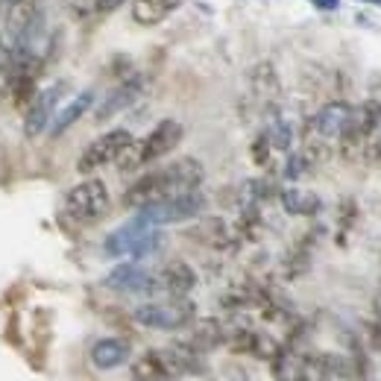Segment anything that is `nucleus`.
I'll return each mask as SVG.
<instances>
[{"label": "nucleus", "mask_w": 381, "mask_h": 381, "mask_svg": "<svg viewBox=\"0 0 381 381\" xmlns=\"http://www.w3.org/2000/svg\"><path fill=\"white\" fill-rule=\"evenodd\" d=\"M182 6V0H132V21L141 27H156Z\"/></svg>", "instance_id": "17"}, {"label": "nucleus", "mask_w": 381, "mask_h": 381, "mask_svg": "<svg viewBox=\"0 0 381 381\" xmlns=\"http://www.w3.org/2000/svg\"><path fill=\"white\" fill-rule=\"evenodd\" d=\"M208 200L203 190H190V194H179V197H168V200H159L150 203L144 208H138L135 218L144 220L150 226H173V223H185V220H194L205 211Z\"/></svg>", "instance_id": "6"}, {"label": "nucleus", "mask_w": 381, "mask_h": 381, "mask_svg": "<svg viewBox=\"0 0 381 381\" xmlns=\"http://www.w3.org/2000/svg\"><path fill=\"white\" fill-rule=\"evenodd\" d=\"M129 343L124 338H103L91 346V364L97 370H114V367H124L129 361Z\"/></svg>", "instance_id": "14"}, {"label": "nucleus", "mask_w": 381, "mask_h": 381, "mask_svg": "<svg viewBox=\"0 0 381 381\" xmlns=\"http://www.w3.org/2000/svg\"><path fill=\"white\" fill-rule=\"evenodd\" d=\"M65 91H68V82H53V85H47L41 88L33 103L27 106V121H23V135L27 138H36L41 135L47 127H50L53 121V114L59 112V103L65 97Z\"/></svg>", "instance_id": "8"}, {"label": "nucleus", "mask_w": 381, "mask_h": 381, "mask_svg": "<svg viewBox=\"0 0 381 381\" xmlns=\"http://www.w3.org/2000/svg\"><path fill=\"white\" fill-rule=\"evenodd\" d=\"M205 179V168L190 159L182 156L171 164H164L159 171H150L141 179H135L127 190H124V205L127 208H144L150 203L168 200V197H179V194H190V190H200Z\"/></svg>", "instance_id": "1"}, {"label": "nucleus", "mask_w": 381, "mask_h": 381, "mask_svg": "<svg viewBox=\"0 0 381 381\" xmlns=\"http://www.w3.org/2000/svg\"><path fill=\"white\" fill-rule=\"evenodd\" d=\"M270 150H273V144H270L267 132H261V135L252 141V147H249V153H252V161H255V164H267V159H270Z\"/></svg>", "instance_id": "25"}, {"label": "nucleus", "mask_w": 381, "mask_h": 381, "mask_svg": "<svg viewBox=\"0 0 381 381\" xmlns=\"http://www.w3.org/2000/svg\"><path fill=\"white\" fill-rule=\"evenodd\" d=\"M364 4H375V6H381V0H364Z\"/></svg>", "instance_id": "31"}, {"label": "nucleus", "mask_w": 381, "mask_h": 381, "mask_svg": "<svg viewBox=\"0 0 381 381\" xmlns=\"http://www.w3.org/2000/svg\"><path fill=\"white\" fill-rule=\"evenodd\" d=\"M161 355H164V361H168V370L173 378L205 372V352H200L190 340H176L171 346H164Z\"/></svg>", "instance_id": "10"}, {"label": "nucleus", "mask_w": 381, "mask_h": 381, "mask_svg": "<svg viewBox=\"0 0 381 381\" xmlns=\"http://www.w3.org/2000/svg\"><path fill=\"white\" fill-rule=\"evenodd\" d=\"M156 281H159V291L168 294V296H188L190 291L197 288V273L190 264L185 261H168L159 273H156Z\"/></svg>", "instance_id": "11"}, {"label": "nucleus", "mask_w": 381, "mask_h": 381, "mask_svg": "<svg viewBox=\"0 0 381 381\" xmlns=\"http://www.w3.org/2000/svg\"><path fill=\"white\" fill-rule=\"evenodd\" d=\"M97 4H100V0H65V9L70 12V18L82 21V18L97 12Z\"/></svg>", "instance_id": "23"}, {"label": "nucleus", "mask_w": 381, "mask_h": 381, "mask_svg": "<svg viewBox=\"0 0 381 381\" xmlns=\"http://www.w3.org/2000/svg\"><path fill=\"white\" fill-rule=\"evenodd\" d=\"M188 235L197 237L200 244H205V247H211V249H226V247L232 244V232H229V226H226L220 218H205V220H200Z\"/></svg>", "instance_id": "19"}, {"label": "nucleus", "mask_w": 381, "mask_h": 381, "mask_svg": "<svg viewBox=\"0 0 381 381\" xmlns=\"http://www.w3.org/2000/svg\"><path fill=\"white\" fill-rule=\"evenodd\" d=\"M279 200H281V208L288 214H294V218H314L323 208V200L314 190H305V188H284L279 194Z\"/></svg>", "instance_id": "16"}, {"label": "nucleus", "mask_w": 381, "mask_h": 381, "mask_svg": "<svg viewBox=\"0 0 381 381\" xmlns=\"http://www.w3.org/2000/svg\"><path fill=\"white\" fill-rule=\"evenodd\" d=\"M190 343H194L200 352H211L220 343H226V326L220 320H203L197 323L194 335H190Z\"/></svg>", "instance_id": "20"}, {"label": "nucleus", "mask_w": 381, "mask_h": 381, "mask_svg": "<svg viewBox=\"0 0 381 381\" xmlns=\"http://www.w3.org/2000/svg\"><path fill=\"white\" fill-rule=\"evenodd\" d=\"M372 311H375V320H381V291H378L375 299H372Z\"/></svg>", "instance_id": "30"}, {"label": "nucleus", "mask_w": 381, "mask_h": 381, "mask_svg": "<svg viewBox=\"0 0 381 381\" xmlns=\"http://www.w3.org/2000/svg\"><path fill=\"white\" fill-rule=\"evenodd\" d=\"M171 370H168V361H164L161 349H153V352H144L141 358H135L132 364V381H171Z\"/></svg>", "instance_id": "18"}, {"label": "nucleus", "mask_w": 381, "mask_h": 381, "mask_svg": "<svg viewBox=\"0 0 381 381\" xmlns=\"http://www.w3.org/2000/svg\"><path fill=\"white\" fill-rule=\"evenodd\" d=\"M106 288L117 291V294H159V281L156 273H150L147 267H141L138 261H127V264H117L106 279Z\"/></svg>", "instance_id": "9"}, {"label": "nucleus", "mask_w": 381, "mask_h": 381, "mask_svg": "<svg viewBox=\"0 0 381 381\" xmlns=\"http://www.w3.org/2000/svg\"><path fill=\"white\" fill-rule=\"evenodd\" d=\"M355 218H358V205H355V200H343L340 203V229L349 232L352 223H355Z\"/></svg>", "instance_id": "26"}, {"label": "nucleus", "mask_w": 381, "mask_h": 381, "mask_svg": "<svg viewBox=\"0 0 381 381\" xmlns=\"http://www.w3.org/2000/svg\"><path fill=\"white\" fill-rule=\"evenodd\" d=\"M109 208H112V197H109V188L103 179H85L65 194V214L82 226L103 220Z\"/></svg>", "instance_id": "5"}, {"label": "nucleus", "mask_w": 381, "mask_h": 381, "mask_svg": "<svg viewBox=\"0 0 381 381\" xmlns=\"http://www.w3.org/2000/svg\"><path fill=\"white\" fill-rule=\"evenodd\" d=\"M129 144H132V132L129 129H109L100 138H94L91 144L82 150V156L77 161V171L80 173H94V171L106 168V164H114L117 156H121Z\"/></svg>", "instance_id": "7"}, {"label": "nucleus", "mask_w": 381, "mask_h": 381, "mask_svg": "<svg viewBox=\"0 0 381 381\" xmlns=\"http://www.w3.org/2000/svg\"><path fill=\"white\" fill-rule=\"evenodd\" d=\"M294 381H335L323 355H302V364Z\"/></svg>", "instance_id": "21"}, {"label": "nucleus", "mask_w": 381, "mask_h": 381, "mask_svg": "<svg viewBox=\"0 0 381 381\" xmlns=\"http://www.w3.org/2000/svg\"><path fill=\"white\" fill-rule=\"evenodd\" d=\"M267 138H270V144H273V150H291V144H294V127L288 124V121H281V117H276V121L270 124V129H267Z\"/></svg>", "instance_id": "22"}, {"label": "nucleus", "mask_w": 381, "mask_h": 381, "mask_svg": "<svg viewBox=\"0 0 381 381\" xmlns=\"http://www.w3.org/2000/svg\"><path fill=\"white\" fill-rule=\"evenodd\" d=\"M127 4V0H100L97 4V12L100 15H109V12H114V9H121Z\"/></svg>", "instance_id": "28"}, {"label": "nucleus", "mask_w": 381, "mask_h": 381, "mask_svg": "<svg viewBox=\"0 0 381 381\" xmlns=\"http://www.w3.org/2000/svg\"><path fill=\"white\" fill-rule=\"evenodd\" d=\"M182 138H185V129H182L179 121H171V117L168 121H159L150 129L147 138H141V141L132 138V144L117 156V161H114L117 171L121 173H135L138 168H144V164H153V161L164 159L168 153H173Z\"/></svg>", "instance_id": "2"}, {"label": "nucleus", "mask_w": 381, "mask_h": 381, "mask_svg": "<svg viewBox=\"0 0 381 381\" xmlns=\"http://www.w3.org/2000/svg\"><path fill=\"white\" fill-rule=\"evenodd\" d=\"M308 171H311V168H308V161L302 159V153H291V156H288V164H284V179L296 182V179L305 176Z\"/></svg>", "instance_id": "24"}, {"label": "nucleus", "mask_w": 381, "mask_h": 381, "mask_svg": "<svg viewBox=\"0 0 381 381\" xmlns=\"http://www.w3.org/2000/svg\"><path fill=\"white\" fill-rule=\"evenodd\" d=\"M164 244V235L159 232V226H150L144 220L132 218L129 223L117 226L106 241H103V252L109 258H147L153 252H159Z\"/></svg>", "instance_id": "3"}, {"label": "nucleus", "mask_w": 381, "mask_h": 381, "mask_svg": "<svg viewBox=\"0 0 381 381\" xmlns=\"http://www.w3.org/2000/svg\"><path fill=\"white\" fill-rule=\"evenodd\" d=\"M91 106H94V91H91V88H88V91H80L74 100L65 103V106H59V112L53 114V121H50V135H53V138L65 135V132H68L70 127H74Z\"/></svg>", "instance_id": "15"}, {"label": "nucleus", "mask_w": 381, "mask_h": 381, "mask_svg": "<svg viewBox=\"0 0 381 381\" xmlns=\"http://www.w3.org/2000/svg\"><path fill=\"white\" fill-rule=\"evenodd\" d=\"M364 159H367L370 164H381V129H378V132L370 138V144H367Z\"/></svg>", "instance_id": "27"}, {"label": "nucleus", "mask_w": 381, "mask_h": 381, "mask_svg": "<svg viewBox=\"0 0 381 381\" xmlns=\"http://www.w3.org/2000/svg\"><path fill=\"white\" fill-rule=\"evenodd\" d=\"M314 4H317L320 9H338V6H340V0H314Z\"/></svg>", "instance_id": "29"}, {"label": "nucleus", "mask_w": 381, "mask_h": 381, "mask_svg": "<svg viewBox=\"0 0 381 381\" xmlns=\"http://www.w3.org/2000/svg\"><path fill=\"white\" fill-rule=\"evenodd\" d=\"M349 117H352V103H346V100H331V103H326V106L311 117V124H314V129H317L326 141H335V138L343 135Z\"/></svg>", "instance_id": "12"}, {"label": "nucleus", "mask_w": 381, "mask_h": 381, "mask_svg": "<svg viewBox=\"0 0 381 381\" xmlns=\"http://www.w3.org/2000/svg\"><path fill=\"white\" fill-rule=\"evenodd\" d=\"M135 323L144 328H156V331H179L185 326L194 323L197 317V305L188 296H168L159 302H144L132 311Z\"/></svg>", "instance_id": "4"}, {"label": "nucleus", "mask_w": 381, "mask_h": 381, "mask_svg": "<svg viewBox=\"0 0 381 381\" xmlns=\"http://www.w3.org/2000/svg\"><path fill=\"white\" fill-rule=\"evenodd\" d=\"M141 88H144V80H141V77H127V80H121V85H117L114 91H109V97L97 106L94 117H97V121L103 124V121H109V117H114L117 112L129 109V106L138 100Z\"/></svg>", "instance_id": "13"}]
</instances>
